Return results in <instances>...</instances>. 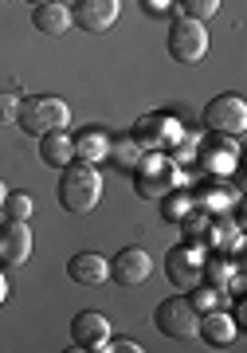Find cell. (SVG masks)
Masks as SVG:
<instances>
[{
    "instance_id": "cell-1",
    "label": "cell",
    "mask_w": 247,
    "mask_h": 353,
    "mask_svg": "<svg viewBox=\"0 0 247 353\" xmlns=\"http://www.w3.org/2000/svg\"><path fill=\"white\" fill-rule=\"evenodd\" d=\"M102 173H99V165H87V161H71V165H63L59 169V208L63 212H71V216H87L99 208L102 201Z\"/></svg>"
},
{
    "instance_id": "cell-2",
    "label": "cell",
    "mask_w": 247,
    "mask_h": 353,
    "mask_svg": "<svg viewBox=\"0 0 247 353\" xmlns=\"http://www.w3.org/2000/svg\"><path fill=\"white\" fill-rule=\"evenodd\" d=\"M130 176H134V192L141 201H161L165 192H173L177 185H185V173L169 161L165 150H146L141 161L130 169Z\"/></svg>"
},
{
    "instance_id": "cell-3",
    "label": "cell",
    "mask_w": 247,
    "mask_h": 353,
    "mask_svg": "<svg viewBox=\"0 0 247 353\" xmlns=\"http://www.w3.org/2000/svg\"><path fill=\"white\" fill-rule=\"evenodd\" d=\"M16 126L24 130L28 138H39V134H48V130H67L71 126V106H67L59 94L24 99L20 110H16Z\"/></svg>"
},
{
    "instance_id": "cell-4",
    "label": "cell",
    "mask_w": 247,
    "mask_h": 353,
    "mask_svg": "<svg viewBox=\"0 0 247 353\" xmlns=\"http://www.w3.org/2000/svg\"><path fill=\"white\" fill-rule=\"evenodd\" d=\"M165 51H169L173 63H185V67L204 63V55H208V28L200 20L177 16L169 24V32H165Z\"/></svg>"
},
{
    "instance_id": "cell-5",
    "label": "cell",
    "mask_w": 247,
    "mask_h": 353,
    "mask_svg": "<svg viewBox=\"0 0 247 353\" xmlns=\"http://www.w3.org/2000/svg\"><path fill=\"white\" fill-rule=\"evenodd\" d=\"M197 322L200 314L192 310V303L185 294H173V299L157 303V310H153V326H157L161 338L169 341H192L197 338Z\"/></svg>"
},
{
    "instance_id": "cell-6",
    "label": "cell",
    "mask_w": 247,
    "mask_h": 353,
    "mask_svg": "<svg viewBox=\"0 0 247 353\" xmlns=\"http://www.w3.org/2000/svg\"><path fill=\"white\" fill-rule=\"evenodd\" d=\"M200 122H204L208 134H232V138H239L244 126H247V102H244V94L224 90V94L208 99V106H204V114H200Z\"/></svg>"
},
{
    "instance_id": "cell-7",
    "label": "cell",
    "mask_w": 247,
    "mask_h": 353,
    "mask_svg": "<svg viewBox=\"0 0 247 353\" xmlns=\"http://www.w3.org/2000/svg\"><path fill=\"white\" fill-rule=\"evenodd\" d=\"M204 255H208V248L200 240H181L177 248H169V252H165V275H169V283H177V287L200 283V263H204Z\"/></svg>"
},
{
    "instance_id": "cell-8",
    "label": "cell",
    "mask_w": 247,
    "mask_h": 353,
    "mask_svg": "<svg viewBox=\"0 0 247 353\" xmlns=\"http://www.w3.org/2000/svg\"><path fill=\"white\" fill-rule=\"evenodd\" d=\"M197 161L204 173L228 176L235 169V161H239V138H232V134H208L204 141H197Z\"/></svg>"
},
{
    "instance_id": "cell-9",
    "label": "cell",
    "mask_w": 247,
    "mask_h": 353,
    "mask_svg": "<svg viewBox=\"0 0 247 353\" xmlns=\"http://www.w3.org/2000/svg\"><path fill=\"white\" fill-rule=\"evenodd\" d=\"M130 134H134V141L141 150H169L173 141L185 138V126L177 122L173 114H141Z\"/></svg>"
},
{
    "instance_id": "cell-10",
    "label": "cell",
    "mask_w": 247,
    "mask_h": 353,
    "mask_svg": "<svg viewBox=\"0 0 247 353\" xmlns=\"http://www.w3.org/2000/svg\"><path fill=\"white\" fill-rule=\"evenodd\" d=\"M122 16V0H75L71 4V24L79 32H90V36H102L110 32Z\"/></svg>"
},
{
    "instance_id": "cell-11",
    "label": "cell",
    "mask_w": 247,
    "mask_h": 353,
    "mask_svg": "<svg viewBox=\"0 0 247 353\" xmlns=\"http://www.w3.org/2000/svg\"><path fill=\"white\" fill-rule=\"evenodd\" d=\"M106 263H110V283H118V287H141V283L153 275V259H149V252L137 248V243L122 248V252L114 255V259H106Z\"/></svg>"
},
{
    "instance_id": "cell-12",
    "label": "cell",
    "mask_w": 247,
    "mask_h": 353,
    "mask_svg": "<svg viewBox=\"0 0 247 353\" xmlns=\"http://www.w3.org/2000/svg\"><path fill=\"white\" fill-rule=\"evenodd\" d=\"M106 338H110V322H106L102 310H79V314L71 318V345L75 350L102 353Z\"/></svg>"
},
{
    "instance_id": "cell-13",
    "label": "cell",
    "mask_w": 247,
    "mask_h": 353,
    "mask_svg": "<svg viewBox=\"0 0 247 353\" xmlns=\"http://www.w3.org/2000/svg\"><path fill=\"white\" fill-rule=\"evenodd\" d=\"M32 228L28 220H4L0 224V263L4 267H24L32 259Z\"/></svg>"
},
{
    "instance_id": "cell-14",
    "label": "cell",
    "mask_w": 247,
    "mask_h": 353,
    "mask_svg": "<svg viewBox=\"0 0 247 353\" xmlns=\"http://www.w3.org/2000/svg\"><path fill=\"white\" fill-rule=\"evenodd\" d=\"M235 330H239V322L232 318V310L228 306H212V310H204L197 322V338L204 341V345H212V350H224V345H232L235 341Z\"/></svg>"
},
{
    "instance_id": "cell-15",
    "label": "cell",
    "mask_w": 247,
    "mask_h": 353,
    "mask_svg": "<svg viewBox=\"0 0 247 353\" xmlns=\"http://www.w3.org/2000/svg\"><path fill=\"white\" fill-rule=\"evenodd\" d=\"M67 279L75 287H102V283H110V263L99 252H75L67 259Z\"/></svg>"
},
{
    "instance_id": "cell-16",
    "label": "cell",
    "mask_w": 247,
    "mask_h": 353,
    "mask_svg": "<svg viewBox=\"0 0 247 353\" xmlns=\"http://www.w3.org/2000/svg\"><path fill=\"white\" fill-rule=\"evenodd\" d=\"M71 150H75V161H87V165H99L106 161V150H110V130L106 126H83L79 134H71Z\"/></svg>"
},
{
    "instance_id": "cell-17",
    "label": "cell",
    "mask_w": 247,
    "mask_h": 353,
    "mask_svg": "<svg viewBox=\"0 0 247 353\" xmlns=\"http://www.w3.org/2000/svg\"><path fill=\"white\" fill-rule=\"evenodd\" d=\"M32 24H36V32H43V36H67L71 32V4H63V0H43V4H36L32 8Z\"/></svg>"
},
{
    "instance_id": "cell-18",
    "label": "cell",
    "mask_w": 247,
    "mask_h": 353,
    "mask_svg": "<svg viewBox=\"0 0 247 353\" xmlns=\"http://www.w3.org/2000/svg\"><path fill=\"white\" fill-rule=\"evenodd\" d=\"M39 161L51 165V169H63V165H71V161H75L71 130H48V134H39Z\"/></svg>"
},
{
    "instance_id": "cell-19",
    "label": "cell",
    "mask_w": 247,
    "mask_h": 353,
    "mask_svg": "<svg viewBox=\"0 0 247 353\" xmlns=\"http://www.w3.org/2000/svg\"><path fill=\"white\" fill-rule=\"evenodd\" d=\"M141 145L134 141V134H110V150H106V161L118 169V173H130L137 161H141Z\"/></svg>"
},
{
    "instance_id": "cell-20",
    "label": "cell",
    "mask_w": 247,
    "mask_h": 353,
    "mask_svg": "<svg viewBox=\"0 0 247 353\" xmlns=\"http://www.w3.org/2000/svg\"><path fill=\"white\" fill-rule=\"evenodd\" d=\"M161 216H165V220H169V224H177V220H181V216L188 212V208H192V196H188V189L185 185H177L173 192H165V196H161Z\"/></svg>"
},
{
    "instance_id": "cell-21",
    "label": "cell",
    "mask_w": 247,
    "mask_h": 353,
    "mask_svg": "<svg viewBox=\"0 0 247 353\" xmlns=\"http://www.w3.org/2000/svg\"><path fill=\"white\" fill-rule=\"evenodd\" d=\"M0 212H4V220H32L36 216V201L28 192H4Z\"/></svg>"
},
{
    "instance_id": "cell-22",
    "label": "cell",
    "mask_w": 247,
    "mask_h": 353,
    "mask_svg": "<svg viewBox=\"0 0 247 353\" xmlns=\"http://www.w3.org/2000/svg\"><path fill=\"white\" fill-rule=\"evenodd\" d=\"M192 294H185L188 303H192V310H197V314H204V310H212V306H220L224 299H220V290L216 287H208V283H192Z\"/></svg>"
},
{
    "instance_id": "cell-23",
    "label": "cell",
    "mask_w": 247,
    "mask_h": 353,
    "mask_svg": "<svg viewBox=\"0 0 247 353\" xmlns=\"http://www.w3.org/2000/svg\"><path fill=\"white\" fill-rule=\"evenodd\" d=\"M181 4V16H188V20H212V16L220 12V0H177Z\"/></svg>"
},
{
    "instance_id": "cell-24",
    "label": "cell",
    "mask_w": 247,
    "mask_h": 353,
    "mask_svg": "<svg viewBox=\"0 0 247 353\" xmlns=\"http://www.w3.org/2000/svg\"><path fill=\"white\" fill-rule=\"evenodd\" d=\"M16 110H20V99H16L12 90H0V126L16 122Z\"/></svg>"
},
{
    "instance_id": "cell-25",
    "label": "cell",
    "mask_w": 247,
    "mask_h": 353,
    "mask_svg": "<svg viewBox=\"0 0 247 353\" xmlns=\"http://www.w3.org/2000/svg\"><path fill=\"white\" fill-rule=\"evenodd\" d=\"M102 353H141V341L134 338H106V345H102Z\"/></svg>"
},
{
    "instance_id": "cell-26",
    "label": "cell",
    "mask_w": 247,
    "mask_h": 353,
    "mask_svg": "<svg viewBox=\"0 0 247 353\" xmlns=\"http://www.w3.org/2000/svg\"><path fill=\"white\" fill-rule=\"evenodd\" d=\"M177 0H141V8H146V16H165L169 8H173Z\"/></svg>"
},
{
    "instance_id": "cell-27",
    "label": "cell",
    "mask_w": 247,
    "mask_h": 353,
    "mask_svg": "<svg viewBox=\"0 0 247 353\" xmlns=\"http://www.w3.org/2000/svg\"><path fill=\"white\" fill-rule=\"evenodd\" d=\"M8 303V275H4V271H0V306Z\"/></svg>"
},
{
    "instance_id": "cell-28",
    "label": "cell",
    "mask_w": 247,
    "mask_h": 353,
    "mask_svg": "<svg viewBox=\"0 0 247 353\" xmlns=\"http://www.w3.org/2000/svg\"><path fill=\"white\" fill-rule=\"evenodd\" d=\"M4 192H8V185H4V181H0V204H4Z\"/></svg>"
},
{
    "instance_id": "cell-29",
    "label": "cell",
    "mask_w": 247,
    "mask_h": 353,
    "mask_svg": "<svg viewBox=\"0 0 247 353\" xmlns=\"http://www.w3.org/2000/svg\"><path fill=\"white\" fill-rule=\"evenodd\" d=\"M28 4H32V8H36V4H43V0H28Z\"/></svg>"
},
{
    "instance_id": "cell-30",
    "label": "cell",
    "mask_w": 247,
    "mask_h": 353,
    "mask_svg": "<svg viewBox=\"0 0 247 353\" xmlns=\"http://www.w3.org/2000/svg\"><path fill=\"white\" fill-rule=\"evenodd\" d=\"M0 4H8V0H0Z\"/></svg>"
}]
</instances>
